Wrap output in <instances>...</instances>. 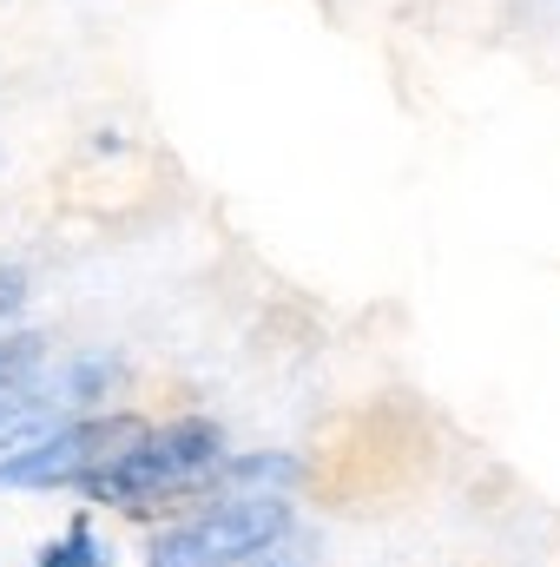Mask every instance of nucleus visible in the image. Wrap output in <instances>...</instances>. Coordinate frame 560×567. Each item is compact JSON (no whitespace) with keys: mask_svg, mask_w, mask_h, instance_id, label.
<instances>
[{"mask_svg":"<svg viewBox=\"0 0 560 567\" xmlns=\"http://www.w3.org/2000/svg\"><path fill=\"white\" fill-rule=\"evenodd\" d=\"M218 462H225V429L218 423H165V429H145L133 449H120L93 482H80L86 495H100V502H113V508H165V502H178V495H191L198 482H211L218 475Z\"/></svg>","mask_w":560,"mask_h":567,"instance_id":"f257e3e1","label":"nucleus"},{"mask_svg":"<svg viewBox=\"0 0 560 567\" xmlns=\"http://www.w3.org/2000/svg\"><path fill=\"white\" fill-rule=\"evenodd\" d=\"M145 423L133 416H80V423L53 429L13 455H0V488H60V482H93L120 449H133Z\"/></svg>","mask_w":560,"mask_h":567,"instance_id":"f03ea898","label":"nucleus"},{"mask_svg":"<svg viewBox=\"0 0 560 567\" xmlns=\"http://www.w3.org/2000/svg\"><path fill=\"white\" fill-rule=\"evenodd\" d=\"M283 535H290V508L283 502L238 495V502L211 508L205 522L165 535L145 555V567H238V561H251V555H265L271 542H283Z\"/></svg>","mask_w":560,"mask_h":567,"instance_id":"7ed1b4c3","label":"nucleus"},{"mask_svg":"<svg viewBox=\"0 0 560 567\" xmlns=\"http://www.w3.org/2000/svg\"><path fill=\"white\" fill-rule=\"evenodd\" d=\"M290 482H297V462H290V455H251V462L225 468V482H218V488L258 495V488H290Z\"/></svg>","mask_w":560,"mask_h":567,"instance_id":"20e7f679","label":"nucleus"},{"mask_svg":"<svg viewBox=\"0 0 560 567\" xmlns=\"http://www.w3.org/2000/svg\"><path fill=\"white\" fill-rule=\"evenodd\" d=\"M40 357H46V343L33 337V330H13V337H0V403L40 370Z\"/></svg>","mask_w":560,"mask_h":567,"instance_id":"39448f33","label":"nucleus"},{"mask_svg":"<svg viewBox=\"0 0 560 567\" xmlns=\"http://www.w3.org/2000/svg\"><path fill=\"white\" fill-rule=\"evenodd\" d=\"M66 567H113V561H106V548L93 542V528H86V522L66 535Z\"/></svg>","mask_w":560,"mask_h":567,"instance_id":"423d86ee","label":"nucleus"},{"mask_svg":"<svg viewBox=\"0 0 560 567\" xmlns=\"http://www.w3.org/2000/svg\"><path fill=\"white\" fill-rule=\"evenodd\" d=\"M27 310V278L13 265H0V317H20Z\"/></svg>","mask_w":560,"mask_h":567,"instance_id":"0eeeda50","label":"nucleus"},{"mask_svg":"<svg viewBox=\"0 0 560 567\" xmlns=\"http://www.w3.org/2000/svg\"><path fill=\"white\" fill-rule=\"evenodd\" d=\"M238 567H303V548L283 535V542H271L265 555H251V561H238Z\"/></svg>","mask_w":560,"mask_h":567,"instance_id":"6e6552de","label":"nucleus"}]
</instances>
